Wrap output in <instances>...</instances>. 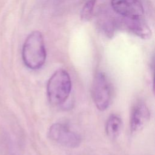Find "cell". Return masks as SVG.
I'll return each instance as SVG.
<instances>
[{
	"mask_svg": "<svg viewBox=\"0 0 155 155\" xmlns=\"http://www.w3.org/2000/svg\"><path fill=\"white\" fill-rule=\"evenodd\" d=\"M48 136L53 141L66 147L76 148L81 142V136L78 133L61 123L53 124L48 130Z\"/></svg>",
	"mask_w": 155,
	"mask_h": 155,
	"instance_id": "cell-4",
	"label": "cell"
},
{
	"mask_svg": "<svg viewBox=\"0 0 155 155\" xmlns=\"http://www.w3.org/2000/svg\"><path fill=\"white\" fill-rule=\"evenodd\" d=\"M91 94L98 110L104 111L109 107L111 99V89L105 73L99 72L96 74L93 82Z\"/></svg>",
	"mask_w": 155,
	"mask_h": 155,
	"instance_id": "cell-3",
	"label": "cell"
},
{
	"mask_svg": "<svg viewBox=\"0 0 155 155\" xmlns=\"http://www.w3.org/2000/svg\"><path fill=\"white\" fill-rule=\"evenodd\" d=\"M113 9L124 18H140L143 14V8L139 0H111Z\"/></svg>",
	"mask_w": 155,
	"mask_h": 155,
	"instance_id": "cell-5",
	"label": "cell"
},
{
	"mask_svg": "<svg viewBox=\"0 0 155 155\" xmlns=\"http://www.w3.org/2000/svg\"><path fill=\"white\" fill-rule=\"evenodd\" d=\"M96 2V0H89L85 4L81 13L82 20L88 21L91 18Z\"/></svg>",
	"mask_w": 155,
	"mask_h": 155,
	"instance_id": "cell-9",
	"label": "cell"
},
{
	"mask_svg": "<svg viewBox=\"0 0 155 155\" xmlns=\"http://www.w3.org/2000/svg\"><path fill=\"white\" fill-rule=\"evenodd\" d=\"M71 90V78L64 70H58L48 79L47 94L49 102L53 105L64 104L68 99Z\"/></svg>",
	"mask_w": 155,
	"mask_h": 155,
	"instance_id": "cell-2",
	"label": "cell"
},
{
	"mask_svg": "<svg viewBox=\"0 0 155 155\" xmlns=\"http://www.w3.org/2000/svg\"><path fill=\"white\" fill-rule=\"evenodd\" d=\"M125 19L127 27L135 35L143 39H149L151 36V31L148 25L141 18Z\"/></svg>",
	"mask_w": 155,
	"mask_h": 155,
	"instance_id": "cell-7",
	"label": "cell"
},
{
	"mask_svg": "<svg viewBox=\"0 0 155 155\" xmlns=\"http://www.w3.org/2000/svg\"><path fill=\"white\" fill-rule=\"evenodd\" d=\"M122 127V122L120 117L117 115H111L107 122L105 126V131L107 136L114 139L118 137L120 134Z\"/></svg>",
	"mask_w": 155,
	"mask_h": 155,
	"instance_id": "cell-8",
	"label": "cell"
},
{
	"mask_svg": "<svg viewBox=\"0 0 155 155\" xmlns=\"http://www.w3.org/2000/svg\"><path fill=\"white\" fill-rule=\"evenodd\" d=\"M25 65L32 70L40 68L46 59V50L41 33L34 31L27 37L22 50Z\"/></svg>",
	"mask_w": 155,
	"mask_h": 155,
	"instance_id": "cell-1",
	"label": "cell"
},
{
	"mask_svg": "<svg viewBox=\"0 0 155 155\" xmlns=\"http://www.w3.org/2000/svg\"><path fill=\"white\" fill-rule=\"evenodd\" d=\"M150 117V111L147 105L142 103H137L133 108L130 116V130L136 133L142 130L148 123Z\"/></svg>",
	"mask_w": 155,
	"mask_h": 155,
	"instance_id": "cell-6",
	"label": "cell"
}]
</instances>
